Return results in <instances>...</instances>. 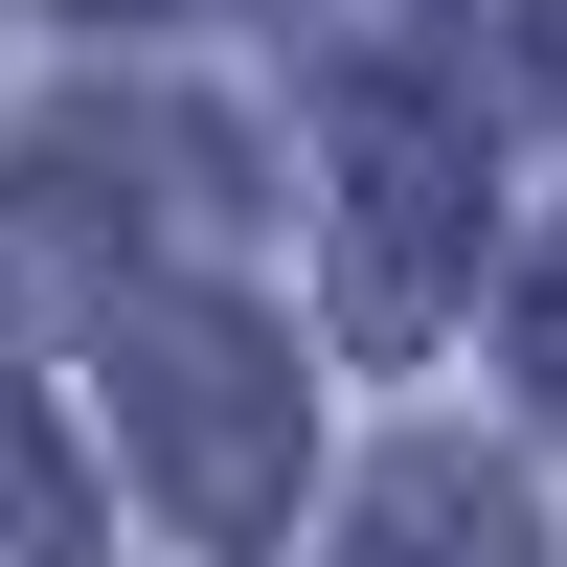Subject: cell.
Instances as JSON below:
<instances>
[{"instance_id":"cell-1","label":"cell","mask_w":567,"mask_h":567,"mask_svg":"<svg viewBox=\"0 0 567 567\" xmlns=\"http://www.w3.org/2000/svg\"><path fill=\"white\" fill-rule=\"evenodd\" d=\"M114 432H136V499L182 545H272L296 477H318V386H296V341L227 272H182V296L114 318Z\"/></svg>"},{"instance_id":"cell-2","label":"cell","mask_w":567,"mask_h":567,"mask_svg":"<svg viewBox=\"0 0 567 567\" xmlns=\"http://www.w3.org/2000/svg\"><path fill=\"white\" fill-rule=\"evenodd\" d=\"M318 182H341V341H454L477 318V250H499V159L454 91L409 69H341V114H318Z\"/></svg>"},{"instance_id":"cell-3","label":"cell","mask_w":567,"mask_h":567,"mask_svg":"<svg viewBox=\"0 0 567 567\" xmlns=\"http://www.w3.org/2000/svg\"><path fill=\"white\" fill-rule=\"evenodd\" d=\"M205 227H227V136L205 114H45L23 159H0V272H23V296L136 318V296H182V272H136V250H205Z\"/></svg>"},{"instance_id":"cell-4","label":"cell","mask_w":567,"mask_h":567,"mask_svg":"<svg viewBox=\"0 0 567 567\" xmlns=\"http://www.w3.org/2000/svg\"><path fill=\"white\" fill-rule=\"evenodd\" d=\"M341 567H545V499H523V454H477V432H409L386 477H363Z\"/></svg>"},{"instance_id":"cell-5","label":"cell","mask_w":567,"mask_h":567,"mask_svg":"<svg viewBox=\"0 0 567 567\" xmlns=\"http://www.w3.org/2000/svg\"><path fill=\"white\" fill-rule=\"evenodd\" d=\"M0 567H91V477L45 432V386H0Z\"/></svg>"},{"instance_id":"cell-6","label":"cell","mask_w":567,"mask_h":567,"mask_svg":"<svg viewBox=\"0 0 567 567\" xmlns=\"http://www.w3.org/2000/svg\"><path fill=\"white\" fill-rule=\"evenodd\" d=\"M499 363H523V409H545V432H567V227H545V250H523V296H499Z\"/></svg>"},{"instance_id":"cell-7","label":"cell","mask_w":567,"mask_h":567,"mask_svg":"<svg viewBox=\"0 0 567 567\" xmlns=\"http://www.w3.org/2000/svg\"><path fill=\"white\" fill-rule=\"evenodd\" d=\"M454 23H499V69H523V91H567V0H454Z\"/></svg>"},{"instance_id":"cell-8","label":"cell","mask_w":567,"mask_h":567,"mask_svg":"<svg viewBox=\"0 0 567 567\" xmlns=\"http://www.w3.org/2000/svg\"><path fill=\"white\" fill-rule=\"evenodd\" d=\"M69 23H182V0H69Z\"/></svg>"}]
</instances>
